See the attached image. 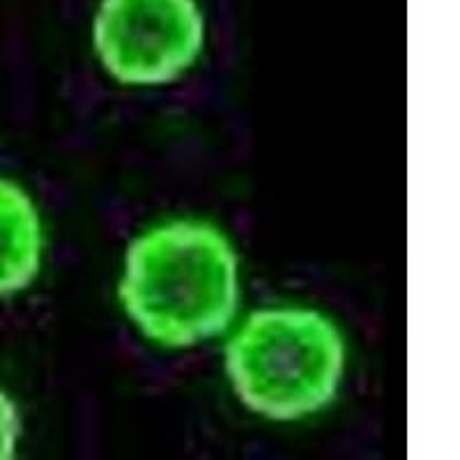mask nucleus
I'll return each instance as SVG.
<instances>
[{
  "instance_id": "4",
  "label": "nucleus",
  "mask_w": 460,
  "mask_h": 460,
  "mask_svg": "<svg viewBox=\"0 0 460 460\" xmlns=\"http://www.w3.org/2000/svg\"><path fill=\"white\" fill-rule=\"evenodd\" d=\"M42 221L22 187L0 178V297L22 293L42 267Z\"/></svg>"
},
{
  "instance_id": "5",
  "label": "nucleus",
  "mask_w": 460,
  "mask_h": 460,
  "mask_svg": "<svg viewBox=\"0 0 460 460\" xmlns=\"http://www.w3.org/2000/svg\"><path fill=\"white\" fill-rule=\"evenodd\" d=\"M22 433L19 412L12 398L0 389V460H12L16 456V439Z\"/></svg>"
},
{
  "instance_id": "3",
  "label": "nucleus",
  "mask_w": 460,
  "mask_h": 460,
  "mask_svg": "<svg viewBox=\"0 0 460 460\" xmlns=\"http://www.w3.org/2000/svg\"><path fill=\"white\" fill-rule=\"evenodd\" d=\"M205 19L196 0H102L94 49L122 85H162L199 60Z\"/></svg>"
},
{
  "instance_id": "2",
  "label": "nucleus",
  "mask_w": 460,
  "mask_h": 460,
  "mask_svg": "<svg viewBox=\"0 0 460 460\" xmlns=\"http://www.w3.org/2000/svg\"><path fill=\"white\" fill-rule=\"evenodd\" d=\"M345 367L339 327L314 309H262L226 345V371L246 408L295 421L327 408Z\"/></svg>"
},
{
  "instance_id": "1",
  "label": "nucleus",
  "mask_w": 460,
  "mask_h": 460,
  "mask_svg": "<svg viewBox=\"0 0 460 460\" xmlns=\"http://www.w3.org/2000/svg\"><path fill=\"white\" fill-rule=\"evenodd\" d=\"M118 295L143 336L164 348H191L235 320L237 253L208 221L155 226L127 249Z\"/></svg>"
}]
</instances>
